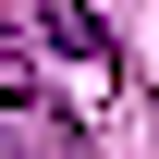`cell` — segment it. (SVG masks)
I'll return each mask as SVG.
<instances>
[{
	"label": "cell",
	"instance_id": "6da1fadb",
	"mask_svg": "<svg viewBox=\"0 0 159 159\" xmlns=\"http://www.w3.org/2000/svg\"><path fill=\"white\" fill-rule=\"evenodd\" d=\"M37 37L74 61V74H110V37H98V12H86V0H37Z\"/></svg>",
	"mask_w": 159,
	"mask_h": 159
},
{
	"label": "cell",
	"instance_id": "7a4b0ae2",
	"mask_svg": "<svg viewBox=\"0 0 159 159\" xmlns=\"http://www.w3.org/2000/svg\"><path fill=\"white\" fill-rule=\"evenodd\" d=\"M0 122H37V61H25V37H0Z\"/></svg>",
	"mask_w": 159,
	"mask_h": 159
},
{
	"label": "cell",
	"instance_id": "3957f363",
	"mask_svg": "<svg viewBox=\"0 0 159 159\" xmlns=\"http://www.w3.org/2000/svg\"><path fill=\"white\" fill-rule=\"evenodd\" d=\"M37 159H98V147H86V122H61V110H37Z\"/></svg>",
	"mask_w": 159,
	"mask_h": 159
}]
</instances>
